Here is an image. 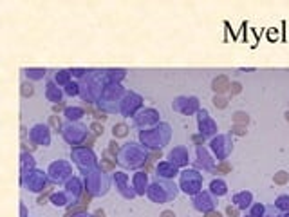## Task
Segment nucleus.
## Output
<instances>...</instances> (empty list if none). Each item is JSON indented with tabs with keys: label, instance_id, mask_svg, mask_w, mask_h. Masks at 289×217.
Listing matches in <instances>:
<instances>
[{
	"label": "nucleus",
	"instance_id": "nucleus-1",
	"mask_svg": "<svg viewBox=\"0 0 289 217\" xmlns=\"http://www.w3.org/2000/svg\"><path fill=\"white\" fill-rule=\"evenodd\" d=\"M230 81H228V78L226 76H219V78H215L213 80V83H212V87H213V91L217 92V94H222V92H226L228 89H230Z\"/></svg>",
	"mask_w": 289,
	"mask_h": 217
},
{
	"label": "nucleus",
	"instance_id": "nucleus-2",
	"mask_svg": "<svg viewBox=\"0 0 289 217\" xmlns=\"http://www.w3.org/2000/svg\"><path fill=\"white\" fill-rule=\"evenodd\" d=\"M233 121H235V125H246V123L250 121V118H248V114H246V112H235Z\"/></svg>",
	"mask_w": 289,
	"mask_h": 217
},
{
	"label": "nucleus",
	"instance_id": "nucleus-3",
	"mask_svg": "<svg viewBox=\"0 0 289 217\" xmlns=\"http://www.w3.org/2000/svg\"><path fill=\"white\" fill-rule=\"evenodd\" d=\"M287 179H289V174L284 172V170H280V172L275 174V185H286Z\"/></svg>",
	"mask_w": 289,
	"mask_h": 217
},
{
	"label": "nucleus",
	"instance_id": "nucleus-4",
	"mask_svg": "<svg viewBox=\"0 0 289 217\" xmlns=\"http://www.w3.org/2000/svg\"><path fill=\"white\" fill-rule=\"evenodd\" d=\"M213 103H215V107H219V109H224L228 103H226V98H222V96H215L213 98Z\"/></svg>",
	"mask_w": 289,
	"mask_h": 217
},
{
	"label": "nucleus",
	"instance_id": "nucleus-5",
	"mask_svg": "<svg viewBox=\"0 0 289 217\" xmlns=\"http://www.w3.org/2000/svg\"><path fill=\"white\" fill-rule=\"evenodd\" d=\"M240 91H242V85H240L239 81H233V83L230 85V92L231 94H239Z\"/></svg>",
	"mask_w": 289,
	"mask_h": 217
},
{
	"label": "nucleus",
	"instance_id": "nucleus-6",
	"mask_svg": "<svg viewBox=\"0 0 289 217\" xmlns=\"http://www.w3.org/2000/svg\"><path fill=\"white\" fill-rule=\"evenodd\" d=\"M233 132H235L237 136L246 134V125H235V127H233Z\"/></svg>",
	"mask_w": 289,
	"mask_h": 217
},
{
	"label": "nucleus",
	"instance_id": "nucleus-7",
	"mask_svg": "<svg viewBox=\"0 0 289 217\" xmlns=\"http://www.w3.org/2000/svg\"><path fill=\"white\" fill-rule=\"evenodd\" d=\"M231 166L228 165V163H220L219 166H217V172H222V174H226V172H230Z\"/></svg>",
	"mask_w": 289,
	"mask_h": 217
},
{
	"label": "nucleus",
	"instance_id": "nucleus-8",
	"mask_svg": "<svg viewBox=\"0 0 289 217\" xmlns=\"http://www.w3.org/2000/svg\"><path fill=\"white\" fill-rule=\"evenodd\" d=\"M91 129L94 130V134H96V136H99V134H103V127H101L99 123H92V125H91Z\"/></svg>",
	"mask_w": 289,
	"mask_h": 217
},
{
	"label": "nucleus",
	"instance_id": "nucleus-9",
	"mask_svg": "<svg viewBox=\"0 0 289 217\" xmlns=\"http://www.w3.org/2000/svg\"><path fill=\"white\" fill-rule=\"evenodd\" d=\"M226 214H228L230 217H237V215H239L237 208H231V206H228V208H226Z\"/></svg>",
	"mask_w": 289,
	"mask_h": 217
},
{
	"label": "nucleus",
	"instance_id": "nucleus-10",
	"mask_svg": "<svg viewBox=\"0 0 289 217\" xmlns=\"http://www.w3.org/2000/svg\"><path fill=\"white\" fill-rule=\"evenodd\" d=\"M275 38H278V31H276V29H271L269 31V40H275Z\"/></svg>",
	"mask_w": 289,
	"mask_h": 217
},
{
	"label": "nucleus",
	"instance_id": "nucleus-11",
	"mask_svg": "<svg viewBox=\"0 0 289 217\" xmlns=\"http://www.w3.org/2000/svg\"><path fill=\"white\" fill-rule=\"evenodd\" d=\"M51 125H53V127H60V119H58L56 116H51Z\"/></svg>",
	"mask_w": 289,
	"mask_h": 217
},
{
	"label": "nucleus",
	"instance_id": "nucleus-12",
	"mask_svg": "<svg viewBox=\"0 0 289 217\" xmlns=\"http://www.w3.org/2000/svg\"><path fill=\"white\" fill-rule=\"evenodd\" d=\"M94 118H96V119H101V121H105V119H107V116H105L103 112H94Z\"/></svg>",
	"mask_w": 289,
	"mask_h": 217
},
{
	"label": "nucleus",
	"instance_id": "nucleus-13",
	"mask_svg": "<svg viewBox=\"0 0 289 217\" xmlns=\"http://www.w3.org/2000/svg\"><path fill=\"white\" fill-rule=\"evenodd\" d=\"M53 110H54V112H60V110H63V103H58V105H54V107H53Z\"/></svg>",
	"mask_w": 289,
	"mask_h": 217
},
{
	"label": "nucleus",
	"instance_id": "nucleus-14",
	"mask_svg": "<svg viewBox=\"0 0 289 217\" xmlns=\"http://www.w3.org/2000/svg\"><path fill=\"white\" fill-rule=\"evenodd\" d=\"M206 217H222V215H220L219 212H208V214H206Z\"/></svg>",
	"mask_w": 289,
	"mask_h": 217
},
{
	"label": "nucleus",
	"instance_id": "nucleus-15",
	"mask_svg": "<svg viewBox=\"0 0 289 217\" xmlns=\"http://www.w3.org/2000/svg\"><path fill=\"white\" fill-rule=\"evenodd\" d=\"M103 166H105V168H109V170H110V168H112V166H114V165H112V161H103Z\"/></svg>",
	"mask_w": 289,
	"mask_h": 217
},
{
	"label": "nucleus",
	"instance_id": "nucleus-16",
	"mask_svg": "<svg viewBox=\"0 0 289 217\" xmlns=\"http://www.w3.org/2000/svg\"><path fill=\"white\" fill-rule=\"evenodd\" d=\"M92 141H94V136H89L87 141H85V143H87V147H92Z\"/></svg>",
	"mask_w": 289,
	"mask_h": 217
},
{
	"label": "nucleus",
	"instance_id": "nucleus-17",
	"mask_svg": "<svg viewBox=\"0 0 289 217\" xmlns=\"http://www.w3.org/2000/svg\"><path fill=\"white\" fill-rule=\"evenodd\" d=\"M116 150H117V143L112 141V143H110V152H116Z\"/></svg>",
	"mask_w": 289,
	"mask_h": 217
},
{
	"label": "nucleus",
	"instance_id": "nucleus-18",
	"mask_svg": "<svg viewBox=\"0 0 289 217\" xmlns=\"http://www.w3.org/2000/svg\"><path fill=\"white\" fill-rule=\"evenodd\" d=\"M193 141H195V143H202V138H201V136H193Z\"/></svg>",
	"mask_w": 289,
	"mask_h": 217
},
{
	"label": "nucleus",
	"instance_id": "nucleus-19",
	"mask_svg": "<svg viewBox=\"0 0 289 217\" xmlns=\"http://www.w3.org/2000/svg\"><path fill=\"white\" fill-rule=\"evenodd\" d=\"M163 217H175L172 212H163Z\"/></svg>",
	"mask_w": 289,
	"mask_h": 217
},
{
	"label": "nucleus",
	"instance_id": "nucleus-20",
	"mask_svg": "<svg viewBox=\"0 0 289 217\" xmlns=\"http://www.w3.org/2000/svg\"><path fill=\"white\" fill-rule=\"evenodd\" d=\"M103 215H105V214H103L101 210H98V212H96V217H103Z\"/></svg>",
	"mask_w": 289,
	"mask_h": 217
},
{
	"label": "nucleus",
	"instance_id": "nucleus-21",
	"mask_svg": "<svg viewBox=\"0 0 289 217\" xmlns=\"http://www.w3.org/2000/svg\"><path fill=\"white\" fill-rule=\"evenodd\" d=\"M286 118H287V121H289V110H287V112H286Z\"/></svg>",
	"mask_w": 289,
	"mask_h": 217
},
{
	"label": "nucleus",
	"instance_id": "nucleus-22",
	"mask_svg": "<svg viewBox=\"0 0 289 217\" xmlns=\"http://www.w3.org/2000/svg\"><path fill=\"white\" fill-rule=\"evenodd\" d=\"M65 217H69V215H65Z\"/></svg>",
	"mask_w": 289,
	"mask_h": 217
}]
</instances>
